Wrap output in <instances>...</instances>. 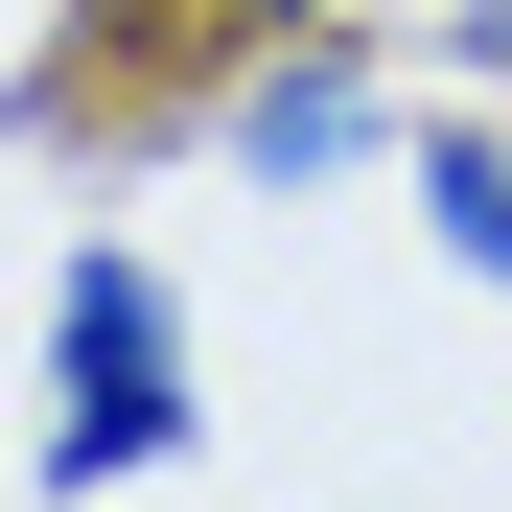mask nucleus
I'll use <instances>...</instances> for the list:
<instances>
[{
  "label": "nucleus",
  "instance_id": "f257e3e1",
  "mask_svg": "<svg viewBox=\"0 0 512 512\" xmlns=\"http://www.w3.org/2000/svg\"><path fill=\"white\" fill-rule=\"evenodd\" d=\"M187 443V303H163V256H70L47 280V489H140Z\"/></svg>",
  "mask_w": 512,
  "mask_h": 512
},
{
  "label": "nucleus",
  "instance_id": "f03ea898",
  "mask_svg": "<svg viewBox=\"0 0 512 512\" xmlns=\"http://www.w3.org/2000/svg\"><path fill=\"white\" fill-rule=\"evenodd\" d=\"M210 140H233V187H326V163H373V70L350 47H256L210 94Z\"/></svg>",
  "mask_w": 512,
  "mask_h": 512
},
{
  "label": "nucleus",
  "instance_id": "7ed1b4c3",
  "mask_svg": "<svg viewBox=\"0 0 512 512\" xmlns=\"http://www.w3.org/2000/svg\"><path fill=\"white\" fill-rule=\"evenodd\" d=\"M419 233L512 303V117H443V140H419Z\"/></svg>",
  "mask_w": 512,
  "mask_h": 512
},
{
  "label": "nucleus",
  "instance_id": "20e7f679",
  "mask_svg": "<svg viewBox=\"0 0 512 512\" xmlns=\"http://www.w3.org/2000/svg\"><path fill=\"white\" fill-rule=\"evenodd\" d=\"M210 24H326V0H210Z\"/></svg>",
  "mask_w": 512,
  "mask_h": 512
}]
</instances>
